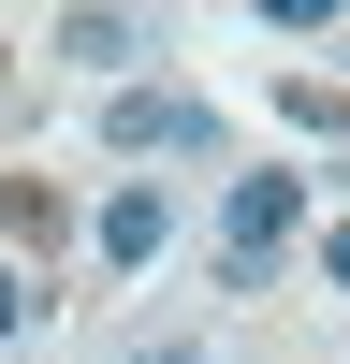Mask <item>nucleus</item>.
<instances>
[{
	"instance_id": "f257e3e1",
	"label": "nucleus",
	"mask_w": 350,
	"mask_h": 364,
	"mask_svg": "<svg viewBox=\"0 0 350 364\" xmlns=\"http://www.w3.org/2000/svg\"><path fill=\"white\" fill-rule=\"evenodd\" d=\"M292 233H307V175H233L219 190V291H277Z\"/></svg>"
},
{
	"instance_id": "f03ea898",
	"label": "nucleus",
	"mask_w": 350,
	"mask_h": 364,
	"mask_svg": "<svg viewBox=\"0 0 350 364\" xmlns=\"http://www.w3.org/2000/svg\"><path fill=\"white\" fill-rule=\"evenodd\" d=\"M102 146H117V161H161V146H219V117H204L190 87H117V102H102Z\"/></svg>"
},
{
	"instance_id": "7ed1b4c3",
	"label": "nucleus",
	"mask_w": 350,
	"mask_h": 364,
	"mask_svg": "<svg viewBox=\"0 0 350 364\" xmlns=\"http://www.w3.org/2000/svg\"><path fill=\"white\" fill-rule=\"evenodd\" d=\"M88 233H102V262H117V277H132V262H161V233H175V204L146 190V175H132V190H117V204H102V219H88Z\"/></svg>"
},
{
	"instance_id": "20e7f679",
	"label": "nucleus",
	"mask_w": 350,
	"mask_h": 364,
	"mask_svg": "<svg viewBox=\"0 0 350 364\" xmlns=\"http://www.w3.org/2000/svg\"><path fill=\"white\" fill-rule=\"evenodd\" d=\"M0 233H15V248H58L73 219H58V190H44V175H0Z\"/></svg>"
},
{
	"instance_id": "39448f33",
	"label": "nucleus",
	"mask_w": 350,
	"mask_h": 364,
	"mask_svg": "<svg viewBox=\"0 0 350 364\" xmlns=\"http://www.w3.org/2000/svg\"><path fill=\"white\" fill-rule=\"evenodd\" d=\"M58 58H88V73H117V58H132V15H58Z\"/></svg>"
},
{
	"instance_id": "423d86ee",
	"label": "nucleus",
	"mask_w": 350,
	"mask_h": 364,
	"mask_svg": "<svg viewBox=\"0 0 350 364\" xmlns=\"http://www.w3.org/2000/svg\"><path fill=\"white\" fill-rule=\"evenodd\" d=\"M277 102H292V132H336L350 146V87H277Z\"/></svg>"
},
{
	"instance_id": "0eeeda50",
	"label": "nucleus",
	"mask_w": 350,
	"mask_h": 364,
	"mask_svg": "<svg viewBox=\"0 0 350 364\" xmlns=\"http://www.w3.org/2000/svg\"><path fill=\"white\" fill-rule=\"evenodd\" d=\"M0 336H29V277H0Z\"/></svg>"
},
{
	"instance_id": "6e6552de",
	"label": "nucleus",
	"mask_w": 350,
	"mask_h": 364,
	"mask_svg": "<svg viewBox=\"0 0 350 364\" xmlns=\"http://www.w3.org/2000/svg\"><path fill=\"white\" fill-rule=\"evenodd\" d=\"M321 262H336V277H350V219H336V233H321Z\"/></svg>"
}]
</instances>
